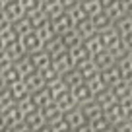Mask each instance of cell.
I'll list each match as a JSON object with an SVG mask.
<instances>
[{"mask_svg":"<svg viewBox=\"0 0 132 132\" xmlns=\"http://www.w3.org/2000/svg\"><path fill=\"white\" fill-rule=\"evenodd\" d=\"M51 66H53L58 74H64L66 70H70L72 66H74V60H72L70 53L64 49V51H60V53H56L54 56H51Z\"/></svg>","mask_w":132,"mask_h":132,"instance_id":"1","label":"cell"},{"mask_svg":"<svg viewBox=\"0 0 132 132\" xmlns=\"http://www.w3.org/2000/svg\"><path fill=\"white\" fill-rule=\"evenodd\" d=\"M113 27H115L117 35L120 39H132V16L130 14H122L120 18H117L113 21Z\"/></svg>","mask_w":132,"mask_h":132,"instance_id":"2","label":"cell"},{"mask_svg":"<svg viewBox=\"0 0 132 132\" xmlns=\"http://www.w3.org/2000/svg\"><path fill=\"white\" fill-rule=\"evenodd\" d=\"M53 103L56 105L62 113L70 111V109H74L76 105H78V103H76V99H74V95H72V91H70V87H66V89H62L60 93L54 95V97H53Z\"/></svg>","mask_w":132,"mask_h":132,"instance_id":"3","label":"cell"},{"mask_svg":"<svg viewBox=\"0 0 132 132\" xmlns=\"http://www.w3.org/2000/svg\"><path fill=\"white\" fill-rule=\"evenodd\" d=\"M115 66H117V70H119L120 78L132 80V51L117 56L115 58Z\"/></svg>","mask_w":132,"mask_h":132,"instance_id":"4","label":"cell"},{"mask_svg":"<svg viewBox=\"0 0 132 132\" xmlns=\"http://www.w3.org/2000/svg\"><path fill=\"white\" fill-rule=\"evenodd\" d=\"M0 12H2V16H4V20L6 21H16V20H20L21 16H25V12H23V8L20 6V2L18 0H12V2H8V4H4V6H0Z\"/></svg>","mask_w":132,"mask_h":132,"instance_id":"5","label":"cell"},{"mask_svg":"<svg viewBox=\"0 0 132 132\" xmlns=\"http://www.w3.org/2000/svg\"><path fill=\"white\" fill-rule=\"evenodd\" d=\"M29 56V60H31V66L35 68V70H45L47 66H51V54L47 53L45 49H39V51H35V53H29L27 54Z\"/></svg>","mask_w":132,"mask_h":132,"instance_id":"6","label":"cell"},{"mask_svg":"<svg viewBox=\"0 0 132 132\" xmlns=\"http://www.w3.org/2000/svg\"><path fill=\"white\" fill-rule=\"evenodd\" d=\"M21 45H23V49H25V53H35V51H39V49H43V39L39 37L35 31H29V33H25V35H21Z\"/></svg>","mask_w":132,"mask_h":132,"instance_id":"7","label":"cell"},{"mask_svg":"<svg viewBox=\"0 0 132 132\" xmlns=\"http://www.w3.org/2000/svg\"><path fill=\"white\" fill-rule=\"evenodd\" d=\"M51 27H53L54 35H60V33L68 31V29L72 27V20L68 18L66 12H60V14H56L54 18H51Z\"/></svg>","mask_w":132,"mask_h":132,"instance_id":"8","label":"cell"},{"mask_svg":"<svg viewBox=\"0 0 132 132\" xmlns=\"http://www.w3.org/2000/svg\"><path fill=\"white\" fill-rule=\"evenodd\" d=\"M91 60H93V64H95L97 70H105V68H109V66L115 64V56H113L107 49H101L95 54H91Z\"/></svg>","mask_w":132,"mask_h":132,"instance_id":"9","label":"cell"},{"mask_svg":"<svg viewBox=\"0 0 132 132\" xmlns=\"http://www.w3.org/2000/svg\"><path fill=\"white\" fill-rule=\"evenodd\" d=\"M70 91H72V95H74V99H76V103H78V105H82V103H86V101H91V99H93V91L87 87L86 82H80L78 86L70 87Z\"/></svg>","mask_w":132,"mask_h":132,"instance_id":"10","label":"cell"},{"mask_svg":"<svg viewBox=\"0 0 132 132\" xmlns=\"http://www.w3.org/2000/svg\"><path fill=\"white\" fill-rule=\"evenodd\" d=\"M29 95H31V99H33V103H35V107H37V109H43L45 105L53 103V93L49 91V87H47V86L39 87L37 91H31Z\"/></svg>","mask_w":132,"mask_h":132,"instance_id":"11","label":"cell"},{"mask_svg":"<svg viewBox=\"0 0 132 132\" xmlns=\"http://www.w3.org/2000/svg\"><path fill=\"white\" fill-rule=\"evenodd\" d=\"M109 89L115 93V97H124V95H132V80H126V78H119L115 84L107 86Z\"/></svg>","mask_w":132,"mask_h":132,"instance_id":"12","label":"cell"},{"mask_svg":"<svg viewBox=\"0 0 132 132\" xmlns=\"http://www.w3.org/2000/svg\"><path fill=\"white\" fill-rule=\"evenodd\" d=\"M23 122L29 126V130L31 132H35V130H39V128H43L45 126V119H43V113H41V109H35V111H31V113H27V115L23 117Z\"/></svg>","mask_w":132,"mask_h":132,"instance_id":"13","label":"cell"},{"mask_svg":"<svg viewBox=\"0 0 132 132\" xmlns=\"http://www.w3.org/2000/svg\"><path fill=\"white\" fill-rule=\"evenodd\" d=\"M21 82L25 84V87L29 89V93H31V91H37L39 87L45 86V80H43V76H41V72H39V70L29 72L27 76H23V78H21Z\"/></svg>","mask_w":132,"mask_h":132,"instance_id":"14","label":"cell"},{"mask_svg":"<svg viewBox=\"0 0 132 132\" xmlns=\"http://www.w3.org/2000/svg\"><path fill=\"white\" fill-rule=\"evenodd\" d=\"M89 21H91V25H93L95 33H97V31H103V29H107V27H111V25H113V20L103 12V8L99 10L97 14L89 16Z\"/></svg>","mask_w":132,"mask_h":132,"instance_id":"15","label":"cell"},{"mask_svg":"<svg viewBox=\"0 0 132 132\" xmlns=\"http://www.w3.org/2000/svg\"><path fill=\"white\" fill-rule=\"evenodd\" d=\"M60 37V41H62V45H64V49L68 51V49H72V47H76V45H80V43L84 41L82 37H80V33L74 29V25H72L68 31H64V33H60L58 35Z\"/></svg>","mask_w":132,"mask_h":132,"instance_id":"16","label":"cell"},{"mask_svg":"<svg viewBox=\"0 0 132 132\" xmlns=\"http://www.w3.org/2000/svg\"><path fill=\"white\" fill-rule=\"evenodd\" d=\"M41 113H43V119H45V122H47V124H54V122H58V120L64 117V113H62L54 103L45 105V107L41 109Z\"/></svg>","mask_w":132,"mask_h":132,"instance_id":"17","label":"cell"},{"mask_svg":"<svg viewBox=\"0 0 132 132\" xmlns=\"http://www.w3.org/2000/svg\"><path fill=\"white\" fill-rule=\"evenodd\" d=\"M64 120H66V124H68V126H70V130H72V128L80 126L82 122H86V117H84L82 109L76 105L74 109H70V111L64 113Z\"/></svg>","mask_w":132,"mask_h":132,"instance_id":"18","label":"cell"},{"mask_svg":"<svg viewBox=\"0 0 132 132\" xmlns=\"http://www.w3.org/2000/svg\"><path fill=\"white\" fill-rule=\"evenodd\" d=\"M6 89H8V93H10V97L14 99V103H18V101H21L23 97H27L29 95V89L25 87V84L21 82H14V84H10V86H6Z\"/></svg>","mask_w":132,"mask_h":132,"instance_id":"19","label":"cell"},{"mask_svg":"<svg viewBox=\"0 0 132 132\" xmlns=\"http://www.w3.org/2000/svg\"><path fill=\"white\" fill-rule=\"evenodd\" d=\"M0 78H2L4 86H10V84H14V82H20L21 76H20V72L16 70L14 62H10V64H6L4 68H0Z\"/></svg>","mask_w":132,"mask_h":132,"instance_id":"20","label":"cell"},{"mask_svg":"<svg viewBox=\"0 0 132 132\" xmlns=\"http://www.w3.org/2000/svg\"><path fill=\"white\" fill-rule=\"evenodd\" d=\"M103 12L107 14V16L111 18L113 21H115L117 18H120L122 14H130V12H128V10L122 6V2H120V0H113V2L105 4V6H103Z\"/></svg>","mask_w":132,"mask_h":132,"instance_id":"21","label":"cell"},{"mask_svg":"<svg viewBox=\"0 0 132 132\" xmlns=\"http://www.w3.org/2000/svg\"><path fill=\"white\" fill-rule=\"evenodd\" d=\"M78 107L82 109V113H84V117H86V120H91V119H95V117L103 115V109L99 107V103L95 101V99H91V101H86V103L78 105Z\"/></svg>","mask_w":132,"mask_h":132,"instance_id":"22","label":"cell"},{"mask_svg":"<svg viewBox=\"0 0 132 132\" xmlns=\"http://www.w3.org/2000/svg\"><path fill=\"white\" fill-rule=\"evenodd\" d=\"M0 113L4 115V119H6V122H8V126H12V124L21 122V120H23V113L20 111V107H18L16 103L8 105V107H6L4 111H0Z\"/></svg>","mask_w":132,"mask_h":132,"instance_id":"23","label":"cell"},{"mask_svg":"<svg viewBox=\"0 0 132 132\" xmlns=\"http://www.w3.org/2000/svg\"><path fill=\"white\" fill-rule=\"evenodd\" d=\"M4 51H6V54L10 56V60H16V58L27 54V53H25V49H23V45H21V39H20V37L14 39V41H10V43H6V45H4Z\"/></svg>","mask_w":132,"mask_h":132,"instance_id":"24","label":"cell"},{"mask_svg":"<svg viewBox=\"0 0 132 132\" xmlns=\"http://www.w3.org/2000/svg\"><path fill=\"white\" fill-rule=\"evenodd\" d=\"M93 99L99 103V107L101 109H107L109 105H113L117 101V97H115V93H113L109 87H105V89H101V91H97V93L93 95Z\"/></svg>","mask_w":132,"mask_h":132,"instance_id":"25","label":"cell"},{"mask_svg":"<svg viewBox=\"0 0 132 132\" xmlns=\"http://www.w3.org/2000/svg\"><path fill=\"white\" fill-rule=\"evenodd\" d=\"M43 49H45L51 56H54L56 53L64 51V45H62V41H60V37H58V35H51L49 39H45V41H43Z\"/></svg>","mask_w":132,"mask_h":132,"instance_id":"26","label":"cell"},{"mask_svg":"<svg viewBox=\"0 0 132 132\" xmlns=\"http://www.w3.org/2000/svg\"><path fill=\"white\" fill-rule=\"evenodd\" d=\"M41 10L49 16V20L54 18L56 14L64 12V8H62V4L58 2V0H43V2H41Z\"/></svg>","mask_w":132,"mask_h":132,"instance_id":"27","label":"cell"},{"mask_svg":"<svg viewBox=\"0 0 132 132\" xmlns=\"http://www.w3.org/2000/svg\"><path fill=\"white\" fill-rule=\"evenodd\" d=\"M62 76V80H64V84L68 87H74V86H78L80 82H84V78H82V74L78 72V68L76 66H72L70 70H66L64 74H60Z\"/></svg>","mask_w":132,"mask_h":132,"instance_id":"28","label":"cell"},{"mask_svg":"<svg viewBox=\"0 0 132 132\" xmlns=\"http://www.w3.org/2000/svg\"><path fill=\"white\" fill-rule=\"evenodd\" d=\"M14 62V66H16V70L20 72V76L23 78V76H27L29 72H33L35 68L31 66V60H29V56L27 54H23V56H20V58H16V60H12Z\"/></svg>","mask_w":132,"mask_h":132,"instance_id":"29","label":"cell"},{"mask_svg":"<svg viewBox=\"0 0 132 132\" xmlns=\"http://www.w3.org/2000/svg\"><path fill=\"white\" fill-rule=\"evenodd\" d=\"M68 53H70L72 60H74V66L78 64V62L86 60V58H91V54L87 53V49L84 47V41L80 43V45H76V47H72V49H68Z\"/></svg>","mask_w":132,"mask_h":132,"instance_id":"30","label":"cell"},{"mask_svg":"<svg viewBox=\"0 0 132 132\" xmlns=\"http://www.w3.org/2000/svg\"><path fill=\"white\" fill-rule=\"evenodd\" d=\"M74 29L80 33V37H82V39H86V37H89V35H93V33H95L93 25H91V21H89V18H84V20H80L78 23H74Z\"/></svg>","mask_w":132,"mask_h":132,"instance_id":"31","label":"cell"},{"mask_svg":"<svg viewBox=\"0 0 132 132\" xmlns=\"http://www.w3.org/2000/svg\"><path fill=\"white\" fill-rule=\"evenodd\" d=\"M76 68H78V72L82 74L84 80H87L89 76H93L95 72H97V68H95V64H93V60H91V58H86V60L78 62V64H76Z\"/></svg>","mask_w":132,"mask_h":132,"instance_id":"32","label":"cell"},{"mask_svg":"<svg viewBox=\"0 0 132 132\" xmlns=\"http://www.w3.org/2000/svg\"><path fill=\"white\" fill-rule=\"evenodd\" d=\"M84 47L87 49V53H89V54H95L97 51L105 49V47L101 45V39H99V35H97V33H93V35H89V37H86V39H84Z\"/></svg>","mask_w":132,"mask_h":132,"instance_id":"33","label":"cell"},{"mask_svg":"<svg viewBox=\"0 0 132 132\" xmlns=\"http://www.w3.org/2000/svg\"><path fill=\"white\" fill-rule=\"evenodd\" d=\"M84 82H86L87 87L93 91V95L97 93V91H101V89H105V87H107V86H105V82H103V78H101V74H99V70L95 72L93 76H89L87 80H84Z\"/></svg>","mask_w":132,"mask_h":132,"instance_id":"34","label":"cell"},{"mask_svg":"<svg viewBox=\"0 0 132 132\" xmlns=\"http://www.w3.org/2000/svg\"><path fill=\"white\" fill-rule=\"evenodd\" d=\"M12 27H14V31L18 33V37H21V35H25V33L33 31V29H31V23H29V20H27V16H21L20 20L12 21Z\"/></svg>","mask_w":132,"mask_h":132,"instance_id":"35","label":"cell"},{"mask_svg":"<svg viewBox=\"0 0 132 132\" xmlns=\"http://www.w3.org/2000/svg\"><path fill=\"white\" fill-rule=\"evenodd\" d=\"M99 74H101V78H103L105 86H111V84H115L117 80L120 78V74H119V70H117L115 64L109 66V68H105V70H99Z\"/></svg>","mask_w":132,"mask_h":132,"instance_id":"36","label":"cell"},{"mask_svg":"<svg viewBox=\"0 0 132 132\" xmlns=\"http://www.w3.org/2000/svg\"><path fill=\"white\" fill-rule=\"evenodd\" d=\"M78 4L82 6V10L86 12L87 18L97 14L99 10H101V2H99V0H78Z\"/></svg>","mask_w":132,"mask_h":132,"instance_id":"37","label":"cell"},{"mask_svg":"<svg viewBox=\"0 0 132 132\" xmlns=\"http://www.w3.org/2000/svg\"><path fill=\"white\" fill-rule=\"evenodd\" d=\"M45 86L49 87V91H51V93H53V97H54V95H56V93H60L62 89H66V87H68V86H66V84H64V80H62V76H56V78H54V80H51V82H47Z\"/></svg>","mask_w":132,"mask_h":132,"instance_id":"38","label":"cell"},{"mask_svg":"<svg viewBox=\"0 0 132 132\" xmlns=\"http://www.w3.org/2000/svg\"><path fill=\"white\" fill-rule=\"evenodd\" d=\"M89 122V126L93 128V132H103V130H107L111 124H109V120L105 119L103 115H99V117H95V119H91V120H87Z\"/></svg>","mask_w":132,"mask_h":132,"instance_id":"39","label":"cell"},{"mask_svg":"<svg viewBox=\"0 0 132 132\" xmlns=\"http://www.w3.org/2000/svg\"><path fill=\"white\" fill-rule=\"evenodd\" d=\"M111 128L115 132H132V119H122L117 124H113Z\"/></svg>","mask_w":132,"mask_h":132,"instance_id":"40","label":"cell"},{"mask_svg":"<svg viewBox=\"0 0 132 132\" xmlns=\"http://www.w3.org/2000/svg\"><path fill=\"white\" fill-rule=\"evenodd\" d=\"M12 103H14V99L10 97L8 89H6V87H4V89L0 91V111H4V109L8 107V105H12Z\"/></svg>","mask_w":132,"mask_h":132,"instance_id":"41","label":"cell"},{"mask_svg":"<svg viewBox=\"0 0 132 132\" xmlns=\"http://www.w3.org/2000/svg\"><path fill=\"white\" fill-rule=\"evenodd\" d=\"M8 130L10 132H31L29 130V126L21 120V122H16V124H12V126H8Z\"/></svg>","mask_w":132,"mask_h":132,"instance_id":"42","label":"cell"},{"mask_svg":"<svg viewBox=\"0 0 132 132\" xmlns=\"http://www.w3.org/2000/svg\"><path fill=\"white\" fill-rule=\"evenodd\" d=\"M72 132H93V128L89 126V122H82L80 126H76V128H72Z\"/></svg>","mask_w":132,"mask_h":132,"instance_id":"43","label":"cell"},{"mask_svg":"<svg viewBox=\"0 0 132 132\" xmlns=\"http://www.w3.org/2000/svg\"><path fill=\"white\" fill-rule=\"evenodd\" d=\"M10 62H12V60H10V56L6 54V51L2 49V51H0V68H4V66L10 64Z\"/></svg>","mask_w":132,"mask_h":132,"instance_id":"44","label":"cell"},{"mask_svg":"<svg viewBox=\"0 0 132 132\" xmlns=\"http://www.w3.org/2000/svg\"><path fill=\"white\" fill-rule=\"evenodd\" d=\"M58 2H60V4H62V8H70V6L72 4H76V2H78V0H58Z\"/></svg>","mask_w":132,"mask_h":132,"instance_id":"45","label":"cell"},{"mask_svg":"<svg viewBox=\"0 0 132 132\" xmlns=\"http://www.w3.org/2000/svg\"><path fill=\"white\" fill-rule=\"evenodd\" d=\"M6 128H8V122H6L4 115H2V113H0V132H4Z\"/></svg>","mask_w":132,"mask_h":132,"instance_id":"46","label":"cell"},{"mask_svg":"<svg viewBox=\"0 0 132 132\" xmlns=\"http://www.w3.org/2000/svg\"><path fill=\"white\" fill-rule=\"evenodd\" d=\"M35 132H53V130H51V126H49V124H45L43 128H39V130H35Z\"/></svg>","mask_w":132,"mask_h":132,"instance_id":"47","label":"cell"},{"mask_svg":"<svg viewBox=\"0 0 132 132\" xmlns=\"http://www.w3.org/2000/svg\"><path fill=\"white\" fill-rule=\"evenodd\" d=\"M99 2H101V8H103L105 4H109V2H113V0H99Z\"/></svg>","mask_w":132,"mask_h":132,"instance_id":"48","label":"cell"},{"mask_svg":"<svg viewBox=\"0 0 132 132\" xmlns=\"http://www.w3.org/2000/svg\"><path fill=\"white\" fill-rule=\"evenodd\" d=\"M8 2H12V0H0V6H4V4H8Z\"/></svg>","mask_w":132,"mask_h":132,"instance_id":"49","label":"cell"},{"mask_svg":"<svg viewBox=\"0 0 132 132\" xmlns=\"http://www.w3.org/2000/svg\"><path fill=\"white\" fill-rule=\"evenodd\" d=\"M4 87H6V86H4V82H2V78H0V91L4 89Z\"/></svg>","mask_w":132,"mask_h":132,"instance_id":"50","label":"cell"},{"mask_svg":"<svg viewBox=\"0 0 132 132\" xmlns=\"http://www.w3.org/2000/svg\"><path fill=\"white\" fill-rule=\"evenodd\" d=\"M103 132H115V130H113V128H111V126H109V128H107V130H103Z\"/></svg>","mask_w":132,"mask_h":132,"instance_id":"51","label":"cell"},{"mask_svg":"<svg viewBox=\"0 0 132 132\" xmlns=\"http://www.w3.org/2000/svg\"><path fill=\"white\" fill-rule=\"evenodd\" d=\"M2 49H4V47H2V43H0V51H2Z\"/></svg>","mask_w":132,"mask_h":132,"instance_id":"52","label":"cell"},{"mask_svg":"<svg viewBox=\"0 0 132 132\" xmlns=\"http://www.w3.org/2000/svg\"><path fill=\"white\" fill-rule=\"evenodd\" d=\"M70 132H72V130H70Z\"/></svg>","mask_w":132,"mask_h":132,"instance_id":"53","label":"cell"}]
</instances>
